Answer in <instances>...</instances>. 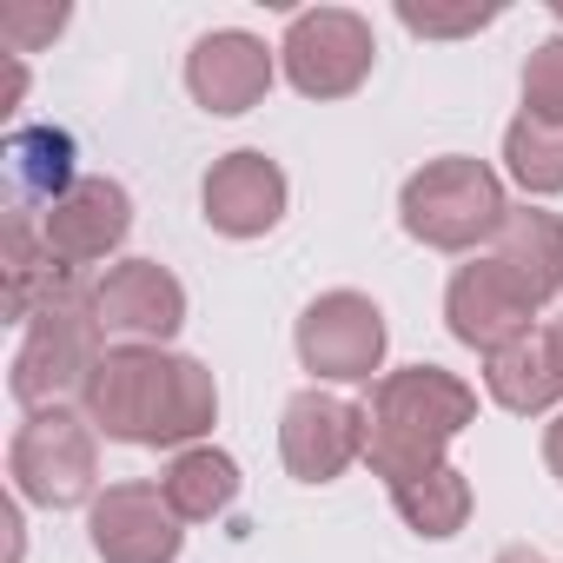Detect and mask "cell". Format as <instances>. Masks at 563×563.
<instances>
[{
  "mask_svg": "<svg viewBox=\"0 0 563 563\" xmlns=\"http://www.w3.org/2000/svg\"><path fill=\"white\" fill-rule=\"evenodd\" d=\"M80 398H87L93 431H107L113 444H146V451L192 444L219 418L212 372L166 345H107Z\"/></svg>",
  "mask_w": 563,
  "mask_h": 563,
  "instance_id": "cell-1",
  "label": "cell"
},
{
  "mask_svg": "<svg viewBox=\"0 0 563 563\" xmlns=\"http://www.w3.org/2000/svg\"><path fill=\"white\" fill-rule=\"evenodd\" d=\"M365 418H372V438H365L372 471L385 484H411L444 464L451 438L477 418V391L444 365H405L378 378Z\"/></svg>",
  "mask_w": 563,
  "mask_h": 563,
  "instance_id": "cell-2",
  "label": "cell"
},
{
  "mask_svg": "<svg viewBox=\"0 0 563 563\" xmlns=\"http://www.w3.org/2000/svg\"><path fill=\"white\" fill-rule=\"evenodd\" d=\"M504 212H510V199H504L497 173H490L484 159H464V153L431 159V166L411 173L405 192H398L405 232H411L418 245H431V252H471V245L497 239Z\"/></svg>",
  "mask_w": 563,
  "mask_h": 563,
  "instance_id": "cell-3",
  "label": "cell"
},
{
  "mask_svg": "<svg viewBox=\"0 0 563 563\" xmlns=\"http://www.w3.org/2000/svg\"><path fill=\"white\" fill-rule=\"evenodd\" d=\"M100 358H107V352H100V319H93V286H87V292L47 306V312L27 325L8 385H14V398H21L27 411H54V405H67L74 391H87V378H93Z\"/></svg>",
  "mask_w": 563,
  "mask_h": 563,
  "instance_id": "cell-4",
  "label": "cell"
},
{
  "mask_svg": "<svg viewBox=\"0 0 563 563\" xmlns=\"http://www.w3.org/2000/svg\"><path fill=\"white\" fill-rule=\"evenodd\" d=\"M8 471H14L21 497L41 504V510H74V504H87V497H93V477H100L93 418H74L67 405L27 411V424L14 431V451H8Z\"/></svg>",
  "mask_w": 563,
  "mask_h": 563,
  "instance_id": "cell-5",
  "label": "cell"
},
{
  "mask_svg": "<svg viewBox=\"0 0 563 563\" xmlns=\"http://www.w3.org/2000/svg\"><path fill=\"white\" fill-rule=\"evenodd\" d=\"M278 60H286V80L306 100H345V93L365 87V74L378 60V41H372L365 14L312 8V14H292L286 41H278Z\"/></svg>",
  "mask_w": 563,
  "mask_h": 563,
  "instance_id": "cell-6",
  "label": "cell"
},
{
  "mask_svg": "<svg viewBox=\"0 0 563 563\" xmlns=\"http://www.w3.org/2000/svg\"><path fill=\"white\" fill-rule=\"evenodd\" d=\"M365 438H372V418L339 398V391H299L286 405V418H278V457H286V471L299 484H332L345 477L358 457H365Z\"/></svg>",
  "mask_w": 563,
  "mask_h": 563,
  "instance_id": "cell-7",
  "label": "cell"
},
{
  "mask_svg": "<svg viewBox=\"0 0 563 563\" xmlns=\"http://www.w3.org/2000/svg\"><path fill=\"white\" fill-rule=\"evenodd\" d=\"M299 358L312 378L365 385L385 365V312L365 292H325L299 319Z\"/></svg>",
  "mask_w": 563,
  "mask_h": 563,
  "instance_id": "cell-8",
  "label": "cell"
},
{
  "mask_svg": "<svg viewBox=\"0 0 563 563\" xmlns=\"http://www.w3.org/2000/svg\"><path fill=\"white\" fill-rule=\"evenodd\" d=\"M444 319H451V339H464L471 352L490 358V352L530 339L537 299L517 286V272H504L497 258H471V265H457L451 292H444Z\"/></svg>",
  "mask_w": 563,
  "mask_h": 563,
  "instance_id": "cell-9",
  "label": "cell"
},
{
  "mask_svg": "<svg viewBox=\"0 0 563 563\" xmlns=\"http://www.w3.org/2000/svg\"><path fill=\"white\" fill-rule=\"evenodd\" d=\"M93 319L100 332H126L133 345H166L186 325V286L159 258H120L93 278Z\"/></svg>",
  "mask_w": 563,
  "mask_h": 563,
  "instance_id": "cell-10",
  "label": "cell"
},
{
  "mask_svg": "<svg viewBox=\"0 0 563 563\" xmlns=\"http://www.w3.org/2000/svg\"><path fill=\"white\" fill-rule=\"evenodd\" d=\"M126 232H133V199L120 179H74L54 206H41V239L67 272L100 265L107 252H120Z\"/></svg>",
  "mask_w": 563,
  "mask_h": 563,
  "instance_id": "cell-11",
  "label": "cell"
},
{
  "mask_svg": "<svg viewBox=\"0 0 563 563\" xmlns=\"http://www.w3.org/2000/svg\"><path fill=\"white\" fill-rule=\"evenodd\" d=\"M93 550L107 563H173L186 530L159 484H107L93 497Z\"/></svg>",
  "mask_w": 563,
  "mask_h": 563,
  "instance_id": "cell-12",
  "label": "cell"
},
{
  "mask_svg": "<svg viewBox=\"0 0 563 563\" xmlns=\"http://www.w3.org/2000/svg\"><path fill=\"white\" fill-rule=\"evenodd\" d=\"M278 219H286V173H278V159H265L252 146L212 159V173H206V225L212 232L258 239Z\"/></svg>",
  "mask_w": 563,
  "mask_h": 563,
  "instance_id": "cell-13",
  "label": "cell"
},
{
  "mask_svg": "<svg viewBox=\"0 0 563 563\" xmlns=\"http://www.w3.org/2000/svg\"><path fill=\"white\" fill-rule=\"evenodd\" d=\"M186 87H192V100H199L206 113H219V120L252 113V107L265 100V87H272V54H265V41L239 34V27H219V34L192 41V54H186Z\"/></svg>",
  "mask_w": 563,
  "mask_h": 563,
  "instance_id": "cell-14",
  "label": "cell"
},
{
  "mask_svg": "<svg viewBox=\"0 0 563 563\" xmlns=\"http://www.w3.org/2000/svg\"><path fill=\"white\" fill-rule=\"evenodd\" d=\"M490 258L504 272H517V286L537 306H550L563 292V219L543 212V206H510L497 239H490Z\"/></svg>",
  "mask_w": 563,
  "mask_h": 563,
  "instance_id": "cell-15",
  "label": "cell"
},
{
  "mask_svg": "<svg viewBox=\"0 0 563 563\" xmlns=\"http://www.w3.org/2000/svg\"><path fill=\"white\" fill-rule=\"evenodd\" d=\"M74 292H87V278L67 272V265L47 252L41 225H27V212H14V219H8V319H27V325H34L47 306L74 299Z\"/></svg>",
  "mask_w": 563,
  "mask_h": 563,
  "instance_id": "cell-16",
  "label": "cell"
},
{
  "mask_svg": "<svg viewBox=\"0 0 563 563\" xmlns=\"http://www.w3.org/2000/svg\"><path fill=\"white\" fill-rule=\"evenodd\" d=\"M159 490H166V504L179 510V523H206V517H219V510L239 497V464H232L225 451H212V444H192V451H179V457L166 464Z\"/></svg>",
  "mask_w": 563,
  "mask_h": 563,
  "instance_id": "cell-17",
  "label": "cell"
},
{
  "mask_svg": "<svg viewBox=\"0 0 563 563\" xmlns=\"http://www.w3.org/2000/svg\"><path fill=\"white\" fill-rule=\"evenodd\" d=\"M484 385H490V398H497L504 411H517V418L550 411V405L563 398L556 378H550V358H543V339H537V332L517 339V345H504V352H490V358H484Z\"/></svg>",
  "mask_w": 563,
  "mask_h": 563,
  "instance_id": "cell-18",
  "label": "cell"
},
{
  "mask_svg": "<svg viewBox=\"0 0 563 563\" xmlns=\"http://www.w3.org/2000/svg\"><path fill=\"white\" fill-rule=\"evenodd\" d=\"M391 504L418 537H457L464 517H471V484H464V471L438 464V471H424L411 484H391Z\"/></svg>",
  "mask_w": 563,
  "mask_h": 563,
  "instance_id": "cell-19",
  "label": "cell"
},
{
  "mask_svg": "<svg viewBox=\"0 0 563 563\" xmlns=\"http://www.w3.org/2000/svg\"><path fill=\"white\" fill-rule=\"evenodd\" d=\"M504 159H510V179L523 192H563V126L517 113L504 133Z\"/></svg>",
  "mask_w": 563,
  "mask_h": 563,
  "instance_id": "cell-20",
  "label": "cell"
},
{
  "mask_svg": "<svg viewBox=\"0 0 563 563\" xmlns=\"http://www.w3.org/2000/svg\"><path fill=\"white\" fill-rule=\"evenodd\" d=\"M523 113L543 126H563V41L530 47L523 60Z\"/></svg>",
  "mask_w": 563,
  "mask_h": 563,
  "instance_id": "cell-21",
  "label": "cell"
},
{
  "mask_svg": "<svg viewBox=\"0 0 563 563\" xmlns=\"http://www.w3.org/2000/svg\"><path fill=\"white\" fill-rule=\"evenodd\" d=\"M398 21L411 34H477V27L497 21V8H477V14H418V8H398Z\"/></svg>",
  "mask_w": 563,
  "mask_h": 563,
  "instance_id": "cell-22",
  "label": "cell"
},
{
  "mask_svg": "<svg viewBox=\"0 0 563 563\" xmlns=\"http://www.w3.org/2000/svg\"><path fill=\"white\" fill-rule=\"evenodd\" d=\"M60 21H67L60 8H54V14H8V34H14V41H21V54H27L41 34H60Z\"/></svg>",
  "mask_w": 563,
  "mask_h": 563,
  "instance_id": "cell-23",
  "label": "cell"
},
{
  "mask_svg": "<svg viewBox=\"0 0 563 563\" xmlns=\"http://www.w3.org/2000/svg\"><path fill=\"white\" fill-rule=\"evenodd\" d=\"M537 339H543V358H550V378H556V391H563V319H550V325H543Z\"/></svg>",
  "mask_w": 563,
  "mask_h": 563,
  "instance_id": "cell-24",
  "label": "cell"
},
{
  "mask_svg": "<svg viewBox=\"0 0 563 563\" xmlns=\"http://www.w3.org/2000/svg\"><path fill=\"white\" fill-rule=\"evenodd\" d=\"M543 464H550V477L563 484V418H550V431H543Z\"/></svg>",
  "mask_w": 563,
  "mask_h": 563,
  "instance_id": "cell-25",
  "label": "cell"
},
{
  "mask_svg": "<svg viewBox=\"0 0 563 563\" xmlns=\"http://www.w3.org/2000/svg\"><path fill=\"white\" fill-rule=\"evenodd\" d=\"M497 563H543V556L530 543H510V550H497Z\"/></svg>",
  "mask_w": 563,
  "mask_h": 563,
  "instance_id": "cell-26",
  "label": "cell"
}]
</instances>
